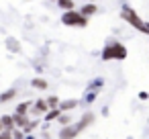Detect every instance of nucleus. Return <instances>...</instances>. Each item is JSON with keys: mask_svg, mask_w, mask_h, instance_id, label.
Segmentation results:
<instances>
[{"mask_svg": "<svg viewBox=\"0 0 149 139\" xmlns=\"http://www.w3.org/2000/svg\"><path fill=\"white\" fill-rule=\"evenodd\" d=\"M86 2H94V0H86Z\"/></svg>", "mask_w": 149, "mask_h": 139, "instance_id": "22", "label": "nucleus"}, {"mask_svg": "<svg viewBox=\"0 0 149 139\" xmlns=\"http://www.w3.org/2000/svg\"><path fill=\"white\" fill-rule=\"evenodd\" d=\"M0 123H2V129H15V123H13V117L4 115V117H0Z\"/></svg>", "mask_w": 149, "mask_h": 139, "instance_id": "10", "label": "nucleus"}, {"mask_svg": "<svg viewBox=\"0 0 149 139\" xmlns=\"http://www.w3.org/2000/svg\"><path fill=\"white\" fill-rule=\"evenodd\" d=\"M0 129H2V123H0Z\"/></svg>", "mask_w": 149, "mask_h": 139, "instance_id": "23", "label": "nucleus"}, {"mask_svg": "<svg viewBox=\"0 0 149 139\" xmlns=\"http://www.w3.org/2000/svg\"><path fill=\"white\" fill-rule=\"evenodd\" d=\"M102 61H112V59H125L127 57V47L118 41H108L100 53Z\"/></svg>", "mask_w": 149, "mask_h": 139, "instance_id": "3", "label": "nucleus"}, {"mask_svg": "<svg viewBox=\"0 0 149 139\" xmlns=\"http://www.w3.org/2000/svg\"><path fill=\"white\" fill-rule=\"evenodd\" d=\"M25 135H23V131H19V129H13V139H23Z\"/></svg>", "mask_w": 149, "mask_h": 139, "instance_id": "20", "label": "nucleus"}, {"mask_svg": "<svg viewBox=\"0 0 149 139\" xmlns=\"http://www.w3.org/2000/svg\"><path fill=\"white\" fill-rule=\"evenodd\" d=\"M102 86H104V80H102V78H94V80H92V82L88 84V88H86V90H92V92H98V90H100Z\"/></svg>", "mask_w": 149, "mask_h": 139, "instance_id": "8", "label": "nucleus"}, {"mask_svg": "<svg viewBox=\"0 0 149 139\" xmlns=\"http://www.w3.org/2000/svg\"><path fill=\"white\" fill-rule=\"evenodd\" d=\"M15 98H17V90H15V88L4 90L2 94H0V102H10V100H15Z\"/></svg>", "mask_w": 149, "mask_h": 139, "instance_id": "7", "label": "nucleus"}, {"mask_svg": "<svg viewBox=\"0 0 149 139\" xmlns=\"http://www.w3.org/2000/svg\"><path fill=\"white\" fill-rule=\"evenodd\" d=\"M84 17H92V15H96L98 13V6L94 4V2H88V4H84L82 6V10H80Z\"/></svg>", "mask_w": 149, "mask_h": 139, "instance_id": "6", "label": "nucleus"}, {"mask_svg": "<svg viewBox=\"0 0 149 139\" xmlns=\"http://www.w3.org/2000/svg\"><path fill=\"white\" fill-rule=\"evenodd\" d=\"M96 96H98V92H92V90H86V94H84V102H88V104H92V102L96 100Z\"/></svg>", "mask_w": 149, "mask_h": 139, "instance_id": "15", "label": "nucleus"}, {"mask_svg": "<svg viewBox=\"0 0 149 139\" xmlns=\"http://www.w3.org/2000/svg\"><path fill=\"white\" fill-rule=\"evenodd\" d=\"M49 106H47V102H45V98H41V100H35V112H45Z\"/></svg>", "mask_w": 149, "mask_h": 139, "instance_id": "13", "label": "nucleus"}, {"mask_svg": "<svg viewBox=\"0 0 149 139\" xmlns=\"http://www.w3.org/2000/svg\"><path fill=\"white\" fill-rule=\"evenodd\" d=\"M6 45L10 47V51H13V53H17V51H19V43H17L15 39H8V41H6Z\"/></svg>", "mask_w": 149, "mask_h": 139, "instance_id": "18", "label": "nucleus"}, {"mask_svg": "<svg viewBox=\"0 0 149 139\" xmlns=\"http://www.w3.org/2000/svg\"><path fill=\"white\" fill-rule=\"evenodd\" d=\"M94 123V115L92 112H86L76 125H72V123H68V125H63L61 127V131H59V139H76L86 127H90Z\"/></svg>", "mask_w": 149, "mask_h": 139, "instance_id": "1", "label": "nucleus"}, {"mask_svg": "<svg viewBox=\"0 0 149 139\" xmlns=\"http://www.w3.org/2000/svg\"><path fill=\"white\" fill-rule=\"evenodd\" d=\"M31 108V102L29 100H25V102H21L19 106H17V110H15V115H27V110Z\"/></svg>", "mask_w": 149, "mask_h": 139, "instance_id": "12", "label": "nucleus"}, {"mask_svg": "<svg viewBox=\"0 0 149 139\" xmlns=\"http://www.w3.org/2000/svg\"><path fill=\"white\" fill-rule=\"evenodd\" d=\"M0 139H13V131L10 129H0Z\"/></svg>", "mask_w": 149, "mask_h": 139, "instance_id": "17", "label": "nucleus"}, {"mask_svg": "<svg viewBox=\"0 0 149 139\" xmlns=\"http://www.w3.org/2000/svg\"><path fill=\"white\" fill-rule=\"evenodd\" d=\"M120 19H125V23H129L133 29H137L139 33H147L149 29H147V23L127 4V2H123V8H120Z\"/></svg>", "mask_w": 149, "mask_h": 139, "instance_id": "2", "label": "nucleus"}, {"mask_svg": "<svg viewBox=\"0 0 149 139\" xmlns=\"http://www.w3.org/2000/svg\"><path fill=\"white\" fill-rule=\"evenodd\" d=\"M31 86L37 88V90H45V88H47V80H43V78H33Z\"/></svg>", "mask_w": 149, "mask_h": 139, "instance_id": "11", "label": "nucleus"}, {"mask_svg": "<svg viewBox=\"0 0 149 139\" xmlns=\"http://www.w3.org/2000/svg\"><path fill=\"white\" fill-rule=\"evenodd\" d=\"M76 106H78V100H59V104H57V108L61 112H68V110H72Z\"/></svg>", "mask_w": 149, "mask_h": 139, "instance_id": "5", "label": "nucleus"}, {"mask_svg": "<svg viewBox=\"0 0 149 139\" xmlns=\"http://www.w3.org/2000/svg\"><path fill=\"white\" fill-rule=\"evenodd\" d=\"M23 139H35V135H31V133H29V135H25Z\"/></svg>", "mask_w": 149, "mask_h": 139, "instance_id": "21", "label": "nucleus"}, {"mask_svg": "<svg viewBox=\"0 0 149 139\" xmlns=\"http://www.w3.org/2000/svg\"><path fill=\"white\" fill-rule=\"evenodd\" d=\"M55 2L59 4L61 10H72V8H74V2H72V0H55Z\"/></svg>", "mask_w": 149, "mask_h": 139, "instance_id": "14", "label": "nucleus"}, {"mask_svg": "<svg viewBox=\"0 0 149 139\" xmlns=\"http://www.w3.org/2000/svg\"><path fill=\"white\" fill-rule=\"evenodd\" d=\"M61 23H63L65 27H86V25H88V17H84L82 13H76V10L72 8V10H63Z\"/></svg>", "mask_w": 149, "mask_h": 139, "instance_id": "4", "label": "nucleus"}, {"mask_svg": "<svg viewBox=\"0 0 149 139\" xmlns=\"http://www.w3.org/2000/svg\"><path fill=\"white\" fill-rule=\"evenodd\" d=\"M59 112H61V110H59L57 106H55V108H47V110H45V121H55V119L59 117Z\"/></svg>", "mask_w": 149, "mask_h": 139, "instance_id": "9", "label": "nucleus"}, {"mask_svg": "<svg viewBox=\"0 0 149 139\" xmlns=\"http://www.w3.org/2000/svg\"><path fill=\"white\" fill-rule=\"evenodd\" d=\"M45 102H47L49 108H55V106L59 104V98H57V96H49V98H45Z\"/></svg>", "mask_w": 149, "mask_h": 139, "instance_id": "16", "label": "nucleus"}, {"mask_svg": "<svg viewBox=\"0 0 149 139\" xmlns=\"http://www.w3.org/2000/svg\"><path fill=\"white\" fill-rule=\"evenodd\" d=\"M57 121H59L61 125H68V123H70V117H68V112H59V117H57Z\"/></svg>", "mask_w": 149, "mask_h": 139, "instance_id": "19", "label": "nucleus"}]
</instances>
